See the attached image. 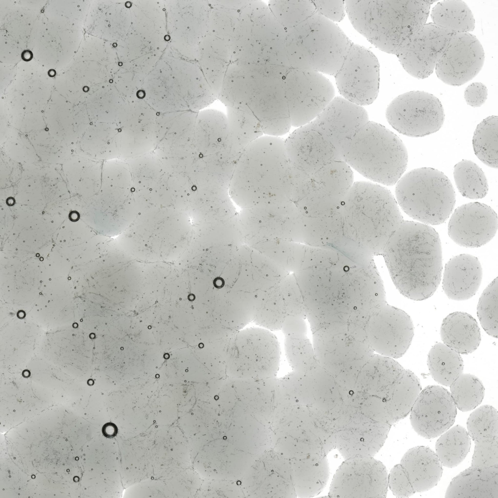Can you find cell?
Listing matches in <instances>:
<instances>
[{
	"label": "cell",
	"mask_w": 498,
	"mask_h": 498,
	"mask_svg": "<svg viewBox=\"0 0 498 498\" xmlns=\"http://www.w3.org/2000/svg\"><path fill=\"white\" fill-rule=\"evenodd\" d=\"M450 395L456 406L462 411L471 410L482 402L484 395L483 385L476 376L462 374L451 384Z\"/></svg>",
	"instance_id": "cell-42"
},
{
	"label": "cell",
	"mask_w": 498,
	"mask_h": 498,
	"mask_svg": "<svg viewBox=\"0 0 498 498\" xmlns=\"http://www.w3.org/2000/svg\"><path fill=\"white\" fill-rule=\"evenodd\" d=\"M410 421L420 436L432 439L440 436L454 424L457 408L450 392L439 386L421 390L410 412Z\"/></svg>",
	"instance_id": "cell-20"
},
{
	"label": "cell",
	"mask_w": 498,
	"mask_h": 498,
	"mask_svg": "<svg viewBox=\"0 0 498 498\" xmlns=\"http://www.w3.org/2000/svg\"><path fill=\"white\" fill-rule=\"evenodd\" d=\"M453 34L433 23H426L401 43L395 55L409 74L426 78L433 73Z\"/></svg>",
	"instance_id": "cell-18"
},
{
	"label": "cell",
	"mask_w": 498,
	"mask_h": 498,
	"mask_svg": "<svg viewBox=\"0 0 498 498\" xmlns=\"http://www.w3.org/2000/svg\"><path fill=\"white\" fill-rule=\"evenodd\" d=\"M395 196L402 210L427 225H440L448 218L456 194L448 178L430 167L410 171L396 183Z\"/></svg>",
	"instance_id": "cell-11"
},
{
	"label": "cell",
	"mask_w": 498,
	"mask_h": 498,
	"mask_svg": "<svg viewBox=\"0 0 498 498\" xmlns=\"http://www.w3.org/2000/svg\"><path fill=\"white\" fill-rule=\"evenodd\" d=\"M316 12L331 21H340L346 12L344 0H312Z\"/></svg>",
	"instance_id": "cell-46"
},
{
	"label": "cell",
	"mask_w": 498,
	"mask_h": 498,
	"mask_svg": "<svg viewBox=\"0 0 498 498\" xmlns=\"http://www.w3.org/2000/svg\"><path fill=\"white\" fill-rule=\"evenodd\" d=\"M388 474L373 457L346 459L337 470L329 492L331 498H385Z\"/></svg>",
	"instance_id": "cell-16"
},
{
	"label": "cell",
	"mask_w": 498,
	"mask_h": 498,
	"mask_svg": "<svg viewBox=\"0 0 498 498\" xmlns=\"http://www.w3.org/2000/svg\"><path fill=\"white\" fill-rule=\"evenodd\" d=\"M440 335L444 344L460 354L472 353L478 348L481 340L476 320L463 312L452 313L443 320Z\"/></svg>",
	"instance_id": "cell-32"
},
{
	"label": "cell",
	"mask_w": 498,
	"mask_h": 498,
	"mask_svg": "<svg viewBox=\"0 0 498 498\" xmlns=\"http://www.w3.org/2000/svg\"><path fill=\"white\" fill-rule=\"evenodd\" d=\"M388 487L397 497H409L415 493L407 474L400 463L395 465L388 475Z\"/></svg>",
	"instance_id": "cell-45"
},
{
	"label": "cell",
	"mask_w": 498,
	"mask_h": 498,
	"mask_svg": "<svg viewBox=\"0 0 498 498\" xmlns=\"http://www.w3.org/2000/svg\"><path fill=\"white\" fill-rule=\"evenodd\" d=\"M456 186L464 197L477 199L484 197L488 191L486 177L482 169L471 160H463L454 167Z\"/></svg>",
	"instance_id": "cell-39"
},
{
	"label": "cell",
	"mask_w": 498,
	"mask_h": 498,
	"mask_svg": "<svg viewBox=\"0 0 498 498\" xmlns=\"http://www.w3.org/2000/svg\"><path fill=\"white\" fill-rule=\"evenodd\" d=\"M369 121L362 106L336 97L310 123L339 152L343 142Z\"/></svg>",
	"instance_id": "cell-23"
},
{
	"label": "cell",
	"mask_w": 498,
	"mask_h": 498,
	"mask_svg": "<svg viewBox=\"0 0 498 498\" xmlns=\"http://www.w3.org/2000/svg\"><path fill=\"white\" fill-rule=\"evenodd\" d=\"M340 216V241L373 256L383 253L391 235L404 221L391 192L365 181L354 183Z\"/></svg>",
	"instance_id": "cell-4"
},
{
	"label": "cell",
	"mask_w": 498,
	"mask_h": 498,
	"mask_svg": "<svg viewBox=\"0 0 498 498\" xmlns=\"http://www.w3.org/2000/svg\"><path fill=\"white\" fill-rule=\"evenodd\" d=\"M400 464L406 471L416 492L428 491L437 484L443 473L442 464L429 447L417 446L409 449Z\"/></svg>",
	"instance_id": "cell-29"
},
{
	"label": "cell",
	"mask_w": 498,
	"mask_h": 498,
	"mask_svg": "<svg viewBox=\"0 0 498 498\" xmlns=\"http://www.w3.org/2000/svg\"><path fill=\"white\" fill-rule=\"evenodd\" d=\"M498 117L491 116L482 120L474 133L472 144L476 156L485 165L498 168Z\"/></svg>",
	"instance_id": "cell-40"
},
{
	"label": "cell",
	"mask_w": 498,
	"mask_h": 498,
	"mask_svg": "<svg viewBox=\"0 0 498 498\" xmlns=\"http://www.w3.org/2000/svg\"><path fill=\"white\" fill-rule=\"evenodd\" d=\"M302 299L313 332L333 323L349 321L356 282L354 268L342 260L306 268Z\"/></svg>",
	"instance_id": "cell-7"
},
{
	"label": "cell",
	"mask_w": 498,
	"mask_h": 498,
	"mask_svg": "<svg viewBox=\"0 0 498 498\" xmlns=\"http://www.w3.org/2000/svg\"><path fill=\"white\" fill-rule=\"evenodd\" d=\"M498 419L490 405L479 407L467 420L475 443L471 465L454 477L445 498H498Z\"/></svg>",
	"instance_id": "cell-5"
},
{
	"label": "cell",
	"mask_w": 498,
	"mask_h": 498,
	"mask_svg": "<svg viewBox=\"0 0 498 498\" xmlns=\"http://www.w3.org/2000/svg\"><path fill=\"white\" fill-rule=\"evenodd\" d=\"M311 177L314 188L343 198L354 183L352 168L342 160L327 164Z\"/></svg>",
	"instance_id": "cell-37"
},
{
	"label": "cell",
	"mask_w": 498,
	"mask_h": 498,
	"mask_svg": "<svg viewBox=\"0 0 498 498\" xmlns=\"http://www.w3.org/2000/svg\"><path fill=\"white\" fill-rule=\"evenodd\" d=\"M285 33L267 4L249 0L241 11L229 41L231 62L289 67Z\"/></svg>",
	"instance_id": "cell-10"
},
{
	"label": "cell",
	"mask_w": 498,
	"mask_h": 498,
	"mask_svg": "<svg viewBox=\"0 0 498 498\" xmlns=\"http://www.w3.org/2000/svg\"><path fill=\"white\" fill-rule=\"evenodd\" d=\"M231 150L240 156L245 149L265 135L259 120L252 114L226 107Z\"/></svg>",
	"instance_id": "cell-36"
},
{
	"label": "cell",
	"mask_w": 498,
	"mask_h": 498,
	"mask_svg": "<svg viewBox=\"0 0 498 498\" xmlns=\"http://www.w3.org/2000/svg\"><path fill=\"white\" fill-rule=\"evenodd\" d=\"M284 85L292 126L311 122L335 96L332 83L316 71L290 68Z\"/></svg>",
	"instance_id": "cell-12"
},
{
	"label": "cell",
	"mask_w": 498,
	"mask_h": 498,
	"mask_svg": "<svg viewBox=\"0 0 498 498\" xmlns=\"http://www.w3.org/2000/svg\"><path fill=\"white\" fill-rule=\"evenodd\" d=\"M406 370L391 358L374 355L360 370L352 390L344 399L360 406L368 396L384 398Z\"/></svg>",
	"instance_id": "cell-24"
},
{
	"label": "cell",
	"mask_w": 498,
	"mask_h": 498,
	"mask_svg": "<svg viewBox=\"0 0 498 498\" xmlns=\"http://www.w3.org/2000/svg\"><path fill=\"white\" fill-rule=\"evenodd\" d=\"M471 446V438L463 427L456 425L441 435L436 442L435 453L442 465L453 468L465 459Z\"/></svg>",
	"instance_id": "cell-38"
},
{
	"label": "cell",
	"mask_w": 498,
	"mask_h": 498,
	"mask_svg": "<svg viewBox=\"0 0 498 498\" xmlns=\"http://www.w3.org/2000/svg\"><path fill=\"white\" fill-rule=\"evenodd\" d=\"M118 431L116 425L111 422L106 423L102 429L103 435L108 438H112L116 436Z\"/></svg>",
	"instance_id": "cell-48"
},
{
	"label": "cell",
	"mask_w": 498,
	"mask_h": 498,
	"mask_svg": "<svg viewBox=\"0 0 498 498\" xmlns=\"http://www.w3.org/2000/svg\"><path fill=\"white\" fill-rule=\"evenodd\" d=\"M484 52L478 38L470 33H454L448 42L435 70L444 83L460 86L472 80L480 71Z\"/></svg>",
	"instance_id": "cell-19"
},
{
	"label": "cell",
	"mask_w": 498,
	"mask_h": 498,
	"mask_svg": "<svg viewBox=\"0 0 498 498\" xmlns=\"http://www.w3.org/2000/svg\"><path fill=\"white\" fill-rule=\"evenodd\" d=\"M482 277V269L479 259L470 254H460L445 264L443 288L451 300H466L476 293Z\"/></svg>",
	"instance_id": "cell-26"
},
{
	"label": "cell",
	"mask_w": 498,
	"mask_h": 498,
	"mask_svg": "<svg viewBox=\"0 0 498 498\" xmlns=\"http://www.w3.org/2000/svg\"><path fill=\"white\" fill-rule=\"evenodd\" d=\"M386 117L399 133L421 137L438 131L445 120L440 100L423 91H411L399 95L388 106Z\"/></svg>",
	"instance_id": "cell-13"
},
{
	"label": "cell",
	"mask_w": 498,
	"mask_h": 498,
	"mask_svg": "<svg viewBox=\"0 0 498 498\" xmlns=\"http://www.w3.org/2000/svg\"><path fill=\"white\" fill-rule=\"evenodd\" d=\"M431 18L434 24L453 33H469L475 28L473 15L462 0H444L432 8Z\"/></svg>",
	"instance_id": "cell-33"
},
{
	"label": "cell",
	"mask_w": 498,
	"mask_h": 498,
	"mask_svg": "<svg viewBox=\"0 0 498 498\" xmlns=\"http://www.w3.org/2000/svg\"><path fill=\"white\" fill-rule=\"evenodd\" d=\"M427 366L435 381L449 387L462 374L463 361L460 354L442 343L430 349L427 356Z\"/></svg>",
	"instance_id": "cell-34"
},
{
	"label": "cell",
	"mask_w": 498,
	"mask_h": 498,
	"mask_svg": "<svg viewBox=\"0 0 498 498\" xmlns=\"http://www.w3.org/2000/svg\"><path fill=\"white\" fill-rule=\"evenodd\" d=\"M210 10L207 34L229 43L241 10L249 0H208Z\"/></svg>",
	"instance_id": "cell-35"
},
{
	"label": "cell",
	"mask_w": 498,
	"mask_h": 498,
	"mask_svg": "<svg viewBox=\"0 0 498 498\" xmlns=\"http://www.w3.org/2000/svg\"><path fill=\"white\" fill-rule=\"evenodd\" d=\"M341 160L371 180L387 186L395 184L408 164L406 147L384 126L369 121L341 146Z\"/></svg>",
	"instance_id": "cell-6"
},
{
	"label": "cell",
	"mask_w": 498,
	"mask_h": 498,
	"mask_svg": "<svg viewBox=\"0 0 498 498\" xmlns=\"http://www.w3.org/2000/svg\"><path fill=\"white\" fill-rule=\"evenodd\" d=\"M342 97L360 106L371 104L379 87V64L370 50L352 43L342 65L335 75Z\"/></svg>",
	"instance_id": "cell-14"
},
{
	"label": "cell",
	"mask_w": 498,
	"mask_h": 498,
	"mask_svg": "<svg viewBox=\"0 0 498 498\" xmlns=\"http://www.w3.org/2000/svg\"><path fill=\"white\" fill-rule=\"evenodd\" d=\"M252 334L240 332L230 341L225 354L227 368L231 373H241L243 377L271 376L277 367V343L267 332L254 331Z\"/></svg>",
	"instance_id": "cell-15"
},
{
	"label": "cell",
	"mask_w": 498,
	"mask_h": 498,
	"mask_svg": "<svg viewBox=\"0 0 498 498\" xmlns=\"http://www.w3.org/2000/svg\"><path fill=\"white\" fill-rule=\"evenodd\" d=\"M286 345L287 356L296 371L307 372L320 366L306 338H290Z\"/></svg>",
	"instance_id": "cell-44"
},
{
	"label": "cell",
	"mask_w": 498,
	"mask_h": 498,
	"mask_svg": "<svg viewBox=\"0 0 498 498\" xmlns=\"http://www.w3.org/2000/svg\"><path fill=\"white\" fill-rule=\"evenodd\" d=\"M175 28H177V27H175ZM179 28H180V27H178V28H177V29H179ZM173 28H171V29H173Z\"/></svg>",
	"instance_id": "cell-49"
},
{
	"label": "cell",
	"mask_w": 498,
	"mask_h": 498,
	"mask_svg": "<svg viewBox=\"0 0 498 498\" xmlns=\"http://www.w3.org/2000/svg\"><path fill=\"white\" fill-rule=\"evenodd\" d=\"M292 474L295 491L299 497H312L325 486L329 477L326 456L309 454L293 458Z\"/></svg>",
	"instance_id": "cell-31"
},
{
	"label": "cell",
	"mask_w": 498,
	"mask_h": 498,
	"mask_svg": "<svg viewBox=\"0 0 498 498\" xmlns=\"http://www.w3.org/2000/svg\"><path fill=\"white\" fill-rule=\"evenodd\" d=\"M293 169L285 140L263 135L240 155L231 181L230 195L246 204L289 200Z\"/></svg>",
	"instance_id": "cell-3"
},
{
	"label": "cell",
	"mask_w": 498,
	"mask_h": 498,
	"mask_svg": "<svg viewBox=\"0 0 498 498\" xmlns=\"http://www.w3.org/2000/svg\"><path fill=\"white\" fill-rule=\"evenodd\" d=\"M391 426L366 419L337 430L336 447L346 459L373 457L383 445Z\"/></svg>",
	"instance_id": "cell-25"
},
{
	"label": "cell",
	"mask_w": 498,
	"mask_h": 498,
	"mask_svg": "<svg viewBox=\"0 0 498 498\" xmlns=\"http://www.w3.org/2000/svg\"><path fill=\"white\" fill-rule=\"evenodd\" d=\"M488 95L487 87L481 82H474L465 89L464 97L466 103L473 107H480L486 101Z\"/></svg>",
	"instance_id": "cell-47"
},
{
	"label": "cell",
	"mask_w": 498,
	"mask_h": 498,
	"mask_svg": "<svg viewBox=\"0 0 498 498\" xmlns=\"http://www.w3.org/2000/svg\"><path fill=\"white\" fill-rule=\"evenodd\" d=\"M313 333L316 358L334 377L343 399L352 390L362 367L374 355L364 328L350 322H338Z\"/></svg>",
	"instance_id": "cell-9"
},
{
	"label": "cell",
	"mask_w": 498,
	"mask_h": 498,
	"mask_svg": "<svg viewBox=\"0 0 498 498\" xmlns=\"http://www.w3.org/2000/svg\"><path fill=\"white\" fill-rule=\"evenodd\" d=\"M498 284L495 279L481 294L477 306V315L484 331L491 337L497 338Z\"/></svg>",
	"instance_id": "cell-43"
},
{
	"label": "cell",
	"mask_w": 498,
	"mask_h": 498,
	"mask_svg": "<svg viewBox=\"0 0 498 498\" xmlns=\"http://www.w3.org/2000/svg\"><path fill=\"white\" fill-rule=\"evenodd\" d=\"M382 254L395 286L404 296L423 301L437 290L441 279L442 251L439 235L432 227L404 220Z\"/></svg>",
	"instance_id": "cell-2"
},
{
	"label": "cell",
	"mask_w": 498,
	"mask_h": 498,
	"mask_svg": "<svg viewBox=\"0 0 498 498\" xmlns=\"http://www.w3.org/2000/svg\"><path fill=\"white\" fill-rule=\"evenodd\" d=\"M285 146L292 165L310 176L327 164L342 160L338 150L311 123L291 133Z\"/></svg>",
	"instance_id": "cell-21"
},
{
	"label": "cell",
	"mask_w": 498,
	"mask_h": 498,
	"mask_svg": "<svg viewBox=\"0 0 498 498\" xmlns=\"http://www.w3.org/2000/svg\"><path fill=\"white\" fill-rule=\"evenodd\" d=\"M364 328L373 350L391 358L400 357L405 354L414 336L410 316L387 302L371 315Z\"/></svg>",
	"instance_id": "cell-17"
},
{
	"label": "cell",
	"mask_w": 498,
	"mask_h": 498,
	"mask_svg": "<svg viewBox=\"0 0 498 498\" xmlns=\"http://www.w3.org/2000/svg\"><path fill=\"white\" fill-rule=\"evenodd\" d=\"M352 43L335 23L316 12L286 31L289 67L335 76Z\"/></svg>",
	"instance_id": "cell-8"
},
{
	"label": "cell",
	"mask_w": 498,
	"mask_h": 498,
	"mask_svg": "<svg viewBox=\"0 0 498 498\" xmlns=\"http://www.w3.org/2000/svg\"><path fill=\"white\" fill-rule=\"evenodd\" d=\"M498 229V217L490 206L471 202L457 208L448 225V234L457 244L478 248L489 242Z\"/></svg>",
	"instance_id": "cell-22"
},
{
	"label": "cell",
	"mask_w": 498,
	"mask_h": 498,
	"mask_svg": "<svg viewBox=\"0 0 498 498\" xmlns=\"http://www.w3.org/2000/svg\"><path fill=\"white\" fill-rule=\"evenodd\" d=\"M290 68L231 62L218 99L226 107L253 115L264 135L280 137L292 126L284 85Z\"/></svg>",
	"instance_id": "cell-1"
},
{
	"label": "cell",
	"mask_w": 498,
	"mask_h": 498,
	"mask_svg": "<svg viewBox=\"0 0 498 498\" xmlns=\"http://www.w3.org/2000/svg\"><path fill=\"white\" fill-rule=\"evenodd\" d=\"M193 146L199 157L213 155L231 148L226 115L213 109L198 112L195 125Z\"/></svg>",
	"instance_id": "cell-27"
},
{
	"label": "cell",
	"mask_w": 498,
	"mask_h": 498,
	"mask_svg": "<svg viewBox=\"0 0 498 498\" xmlns=\"http://www.w3.org/2000/svg\"><path fill=\"white\" fill-rule=\"evenodd\" d=\"M239 157L231 148L213 155L197 157L188 170L191 187H230Z\"/></svg>",
	"instance_id": "cell-28"
},
{
	"label": "cell",
	"mask_w": 498,
	"mask_h": 498,
	"mask_svg": "<svg viewBox=\"0 0 498 498\" xmlns=\"http://www.w3.org/2000/svg\"><path fill=\"white\" fill-rule=\"evenodd\" d=\"M267 5L285 31L297 26L316 12L312 0H272L268 2Z\"/></svg>",
	"instance_id": "cell-41"
},
{
	"label": "cell",
	"mask_w": 498,
	"mask_h": 498,
	"mask_svg": "<svg viewBox=\"0 0 498 498\" xmlns=\"http://www.w3.org/2000/svg\"><path fill=\"white\" fill-rule=\"evenodd\" d=\"M197 62L218 99L224 77L231 62L229 43L207 34L198 46Z\"/></svg>",
	"instance_id": "cell-30"
}]
</instances>
